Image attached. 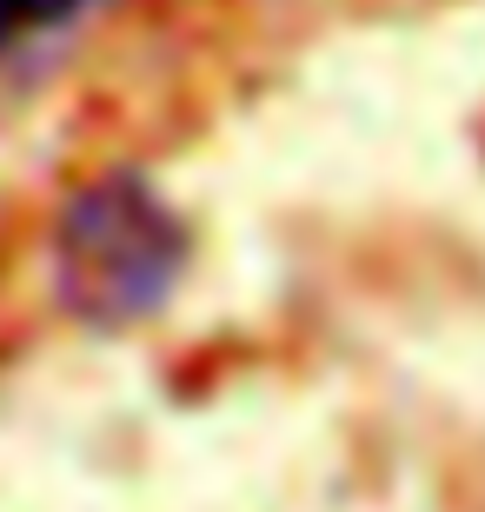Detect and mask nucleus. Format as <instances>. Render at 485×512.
<instances>
[{"label": "nucleus", "instance_id": "obj_1", "mask_svg": "<svg viewBox=\"0 0 485 512\" xmlns=\"http://www.w3.org/2000/svg\"><path fill=\"white\" fill-rule=\"evenodd\" d=\"M187 273V227L140 173H100L60 207L54 300L94 333L153 320Z\"/></svg>", "mask_w": 485, "mask_h": 512}, {"label": "nucleus", "instance_id": "obj_2", "mask_svg": "<svg viewBox=\"0 0 485 512\" xmlns=\"http://www.w3.org/2000/svg\"><path fill=\"white\" fill-rule=\"evenodd\" d=\"M94 7L100 0H0V60L47 40V34H60V27H74Z\"/></svg>", "mask_w": 485, "mask_h": 512}]
</instances>
